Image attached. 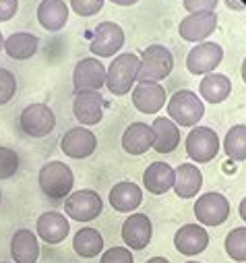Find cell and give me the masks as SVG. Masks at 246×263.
<instances>
[{
	"label": "cell",
	"instance_id": "8992f818",
	"mask_svg": "<svg viewBox=\"0 0 246 263\" xmlns=\"http://www.w3.org/2000/svg\"><path fill=\"white\" fill-rule=\"evenodd\" d=\"M19 124H21L25 135H29L33 139H42L54 130L56 116H54L52 108L46 104H29L23 108Z\"/></svg>",
	"mask_w": 246,
	"mask_h": 263
},
{
	"label": "cell",
	"instance_id": "83f0119b",
	"mask_svg": "<svg viewBox=\"0 0 246 263\" xmlns=\"http://www.w3.org/2000/svg\"><path fill=\"white\" fill-rule=\"evenodd\" d=\"M73 249L79 257L91 259V257H97L101 253L104 238H101L99 230H95V228H81L73 238Z\"/></svg>",
	"mask_w": 246,
	"mask_h": 263
},
{
	"label": "cell",
	"instance_id": "7a4b0ae2",
	"mask_svg": "<svg viewBox=\"0 0 246 263\" xmlns=\"http://www.w3.org/2000/svg\"><path fill=\"white\" fill-rule=\"evenodd\" d=\"M37 182L44 195H48L50 199H67L73 191L75 176H73V170L65 162L52 160L42 166Z\"/></svg>",
	"mask_w": 246,
	"mask_h": 263
},
{
	"label": "cell",
	"instance_id": "4fadbf2b",
	"mask_svg": "<svg viewBox=\"0 0 246 263\" xmlns=\"http://www.w3.org/2000/svg\"><path fill=\"white\" fill-rule=\"evenodd\" d=\"M217 29V13H191L187 19H182L178 25V33L187 42H203Z\"/></svg>",
	"mask_w": 246,
	"mask_h": 263
},
{
	"label": "cell",
	"instance_id": "2e32d148",
	"mask_svg": "<svg viewBox=\"0 0 246 263\" xmlns=\"http://www.w3.org/2000/svg\"><path fill=\"white\" fill-rule=\"evenodd\" d=\"M207 245H209V234L199 224H184L174 236L176 251L182 255H189V257L203 253L207 249Z\"/></svg>",
	"mask_w": 246,
	"mask_h": 263
},
{
	"label": "cell",
	"instance_id": "8fae6325",
	"mask_svg": "<svg viewBox=\"0 0 246 263\" xmlns=\"http://www.w3.org/2000/svg\"><path fill=\"white\" fill-rule=\"evenodd\" d=\"M97 147V137L85 126H73L60 139V149H63L69 158L83 160L89 158Z\"/></svg>",
	"mask_w": 246,
	"mask_h": 263
},
{
	"label": "cell",
	"instance_id": "d590c367",
	"mask_svg": "<svg viewBox=\"0 0 246 263\" xmlns=\"http://www.w3.org/2000/svg\"><path fill=\"white\" fill-rule=\"evenodd\" d=\"M19 11V0H0V23L11 21Z\"/></svg>",
	"mask_w": 246,
	"mask_h": 263
},
{
	"label": "cell",
	"instance_id": "60d3db41",
	"mask_svg": "<svg viewBox=\"0 0 246 263\" xmlns=\"http://www.w3.org/2000/svg\"><path fill=\"white\" fill-rule=\"evenodd\" d=\"M242 79H244V83H246V58H244V62H242Z\"/></svg>",
	"mask_w": 246,
	"mask_h": 263
},
{
	"label": "cell",
	"instance_id": "f35d334b",
	"mask_svg": "<svg viewBox=\"0 0 246 263\" xmlns=\"http://www.w3.org/2000/svg\"><path fill=\"white\" fill-rule=\"evenodd\" d=\"M240 218L246 222V197L242 199V203H240Z\"/></svg>",
	"mask_w": 246,
	"mask_h": 263
},
{
	"label": "cell",
	"instance_id": "ab89813d",
	"mask_svg": "<svg viewBox=\"0 0 246 263\" xmlns=\"http://www.w3.org/2000/svg\"><path fill=\"white\" fill-rule=\"evenodd\" d=\"M145 263H170V259H166V257H151V259L145 261Z\"/></svg>",
	"mask_w": 246,
	"mask_h": 263
},
{
	"label": "cell",
	"instance_id": "74e56055",
	"mask_svg": "<svg viewBox=\"0 0 246 263\" xmlns=\"http://www.w3.org/2000/svg\"><path fill=\"white\" fill-rule=\"evenodd\" d=\"M114 5H120V7H133L135 3H139V0H112Z\"/></svg>",
	"mask_w": 246,
	"mask_h": 263
},
{
	"label": "cell",
	"instance_id": "9c48e42d",
	"mask_svg": "<svg viewBox=\"0 0 246 263\" xmlns=\"http://www.w3.org/2000/svg\"><path fill=\"white\" fill-rule=\"evenodd\" d=\"M122 46H125V31H122V27L114 21H104L95 27L89 50L99 58H108V56H114Z\"/></svg>",
	"mask_w": 246,
	"mask_h": 263
},
{
	"label": "cell",
	"instance_id": "4316f807",
	"mask_svg": "<svg viewBox=\"0 0 246 263\" xmlns=\"http://www.w3.org/2000/svg\"><path fill=\"white\" fill-rule=\"evenodd\" d=\"M37 46H39V40L33 33H25V31L13 33L5 40V52L15 60L31 58L37 52Z\"/></svg>",
	"mask_w": 246,
	"mask_h": 263
},
{
	"label": "cell",
	"instance_id": "9a60e30c",
	"mask_svg": "<svg viewBox=\"0 0 246 263\" xmlns=\"http://www.w3.org/2000/svg\"><path fill=\"white\" fill-rule=\"evenodd\" d=\"M75 118L81 122V126L97 124L104 116V98L99 91H77L73 102Z\"/></svg>",
	"mask_w": 246,
	"mask_h": 263
},
{
	"label": "cell",
	"instance_id": "ffe728a7",
	"mask_svg": "<svg viewBox=\"0 0 246 263\" xmlns=\"http://www.w3.org/2000/svg\"><path fill=\"white\" fill-rule=\"evenodd\" d=\"M166 104V89L159 83H139L133 89V106L143 114H155Z\"/></svg>",
	"mask_w": 246,
	"mask_h": 263
},
{
	"label": "cell",
	"instance_id": "5bb4252c",
	"mask_svg": "<svg viewBox=\"0 0 246 263\" xmlns=\"http://www.w3.org/2000/svg\"><path fill=\"white\" fill-rule=\"evenodd\" d=\"M151 234H153V226L145 214H133L122 224V240L133 251L145 249L151 242Z\"/></svg>",
	"mask_w": 246,
	"mask_h": 263
},
{
	"label": "cell",
	"instance_id": "ac0fdd59",
	"mask_svg": "<svg viewBox=\"0 0 246 263\" xmlns=\"http://www.w3.org/2000/svg\"><path fill=\"white\" fill-rule=\"evenodd\" d=\"M153 141H155L153 128L145 122H133L122 133V149L131 156H143L153 147Z\"/></svg>",
	"mask_w": 246,
	"mask_h": 263
},
{
	"label": "cell",
	"instance_id": "cb8c5ba5",
	"mask_svg": "<svg viewBox=\"0 0 246 263\" xmlns=\"http://www.w3.org/2000/svg\"><path fill=\"white\" fill-rule=\"evenodd\" d=\"M37 21L48 31H60L69 21V9L65 0H42L37 7Z\"/></svg>",
	"mask_w": 246,
	"mask_h": 263
},
{
	"label": "cell",
	"instance_id": "52a82bcc",
	"mask_svg": "<svg viewBox=\"0 0 246 263\" xmlns=\"http://www.w3.org/2000/svg\"><path fill=\"white\" fill-rule=\"evenodd\" d=\"M219 152V137L209 126H195L187 137V154L199 164L211 162Z\"/></svg>",
	"mask_w": 246,
	"mask_h": 263
},
{
	"label": "cell",
	"instance_id": "603a6c76",
	"mask_svg": "<svg viewBox=\"0 0 246 263\" xmlns=\"http://www.w3.org/2000/svg\"><path fill=\"white\" fill-rule=\"evenodd\" d=\"M174 172H176V178L172 189L176 191L180 199H191L203 186V174L195 164H180Z\"/></svg>",
	"mask_w": 246,
	"mask_h": 263
},
{
	"label": "cell",
	"instance_id": "d4e9b609",
	"mask_svg": "<svg viewBox=\"0 0 246 263\" xmlns=\"http://www.w3.org/2000/svg\"><path fill=\"white\" fill-rule=\"evenodd\" d=\"M153 135H155V141H153V149L157 154H172L178 143H180V130L176 126V122H172L170 118H155L153 124Z\"/></svg>",
	"mask_w": 246,
	"mask_h": 263
},
{
	"label": "cell",
	"instance_id": "44dd1931",
	"mask_svg": "<svg viewBox=\"0 0 246 263\" xmlns=\"http://www.w3.org/2000/svg\"><path fill=\"white\" fill-rule=\"evenodd\" d=\"M11 257L15 263H37L39 257L37 236L27 228L17 230L11 238Z\"/></svg>",
	"mask_w": 246,
	"mask_h": 263
},
{
	"label": "cell",
	"instance_id": "1f68e13d",
	"mask_svg": "<svg viewBox=\"0 0 246 263\" xmlns=\"http://www.w3.org/2000/svg\"><path fill=\"white\" fill-rule=\"evenodd\" d=\"M17 91V79L9 69L0 67V106H5L13 100Z\"/></svg>",
	"mask_w": 246,
	"mask_h": 263
},
{
	"label": "cell",
	"instance_id": "b9f144b4",
	"mask_svg": "<svg viewBox=\"0 0 246 263\" xmlns=\"http://www.w3.org/2000/svg\"><path fill=\"white\" fill-rule=\"evenodd\" d=\"M0 50H5V37H3V33H0Z\"/></svg>",
	"mask_w": 246,
	"mask_h": 263
},
{
	"label": "cell",
	"instance_id": "ee69618b",
	"mask_svg": "<svg viewBox=\"0 0 246 263\" xmlns=\"http://www.w3.org/2000/svg\"><path fill=\"white\" fill-rule=\"evenodd\" d=\"M0 199H3V193H0Z\"/></svg>",
	"mask_w": 246,
	"mask_h": 263
},
{
	"label": "cell",
	"instance_id": "6da1fadb",
	"mask_svg": "<svg viewBox=\"0 0 246 263\" xmlns=\"http://www.w3.org/2000/svg\"><path fill=\"white\" fill-rule=\"evenodd\" d=\"M139 75V56L133 52L118 54L106 69V85L114 96H127Z\"/></svg>",
	"mask_w": 246,
	"mask_h": 263
},
{
	"label": "cell",
	"instance_id": "30bf717a",
	"mask_svg": "<svg viewBox=\"0 0 246 263\" xmlns=\"http://www.w3.org/2000/svg\"><path fill=\"white\" fill-rule=\"evenodd\" d=\"M195 216L205 226H221L230 216V201L221 193H205L195 203Z\"/></svg>",
	"mask_w": 246,
	"mask_h": 263
},
{
	"label": "cell",
	"instance_id": "277c9868",
	"mask_svg": "<svg viewBox=\"0 0 246 263\" xmlns=\"http://www.w3.org/2000/svg\"><path fill=\"white\" fill-rule=\"evenodd\" d=\"M205 114V104L191 89L176 91L168 102V116L180 126H195Z\"/></svg>",
	"mask_w": 246,
	"mask_h": 263
},
{
	"label": "cell",
	"instance_id": "e575fe53",
	"mask_svg": "<svg viewBox=\"0 0 246 263\" xmlns=\"http://www.w3.org/2000/svg\"><path fill=\"white\" fill-rule=\"evenodd\" d=\"M182 5L189 13H209L215 11L217 0H182Z\"/></svg>",
	"mask_w": 246,
	"mask_h": 263
},
{
	"label": "cell",
	"instance_id": "ba28073f",
	"mask_svg": "<svg viewBox=\"0 0 246 263\" xmlns=\"http://www.w3.org/2000/svg\"><path fill=\"white\" fill-rule=\"evenodd\" d=\"M223 60V48L215 42H201L187 56V69L193 75H209Z\"/></svg>",
	"mask_w": 246,
	"mask_h": 263
},
{
	"label": "cell",
	"instance_id": "7402d4cb",
	"mask_svg": "<svg viewBox=\"0 0 246 263\" xmlns=\"http://www.w3.org/2000/svg\"><path fill=\"white\" fill-rule=\"evenodd\" d=\"M176 172L168 162H153L143 174V184L153 195H163L174 186Z\"/></svg>",
	"mask_w": 246,
	"mask_h": 263
},
{
	"label": "cell",
	"instance_id": "8d00e7d4",
	"mask_svg": "<svg viewBox=\"0 0 246 263\" xmlns=\"http://www.w3.org/2000/svg\"><path fill=\"white\" fill-rule=\"evenodd\" d=\"M225 5H228L230 9H236V11H242V9H244V5L238 3V0H225Z\"/></svg>",
	"mask_w": 246,
	"mask_h": 263
},
{
	"label": "cell",
	"instance_id": "d6986e66",
	"mask_svg": "<svg viewBox=\"0 0 246 263\" xmlns=\"http://www.w3.org/2000/svg\"><path fill=\"white\" fill-rule=\"evenodd\" d=\"M143 203V191L135 182H118L110 191V205L120 214H131Z\"/></svg>",
	"mask_w": 246,
	"mask_h": 263
},
{
	"label": "cell",
	"instance_id": "7bdbcfd3",
	"mask_svg": "<svg viewBox=\"0 0 246 263\" xmlns=\"http://www.w3.org/2000/svg\"><path fill=\"white\" fill-rule=\"evenodd\" d=\"M187 263H199V261H187Z\"/></svg>",
	"mask_w": 246,
	"mask_h": 263
},
{
	"label": "cell",
	"instance_id": "4dcf8cb0",
	"mask_svg": "<svg viewBox=\"0 0 246 263\" xmlns=\"http://www.w3.org/2000/svg\"><path fill=\"white\" fill-rule=\"evenodd\" d=\"M17 170H19V156L13 149L0 145V180L15 176Z\"/></svg>",
	"mask_w": 246,
	"mask_h": 263
},
{
	"label": "cell",
	"instance_id": "e0dca14e",
	"mask_svg": "<svg viewBox=\"0 0 246 263\" xmlns=\"http://www.w3.org/2000/svg\"><path fill=\"white\" fill-rule=\"evenodd\" d=\"M35 230H37V236L48 242V245H58L63 242L69 232H71V224L67 220V216L58 214V212H46L37 218L35 222Z\"/></svg>",
	"mask_w": 246,
	"mask_h": 263
},
{
	"label": "cell",
	"instance_id": "484cf974",
	"mask_svg": "<svg viewBox=\"0 0 246 263\" xmlns=\"http://www.w3.org/2000/svg\"><path fill=\"white\" fill-rule=\"evenodd\" d=\"M199 93L209 104H221L232 93V81L221 73H209L199 85Z\"/></svg>",
	"mask_w": 246,
	"mask_h": 263
},
{
	"label": "cell",
	"instance_id": "3957f363",
	"mask_svg": "<svg viewBox=\"0 0 246 263\" xmlns=\"http://www.w3.org/2000/svg\"><path fill=\"white\" fill-rule=\"evenodd\" d=\"M172 69H174L172 52L161 44H153L139 58L137 81L139 83H157V81L166 79L172 73Z\"/></svg>",
	"mask_w": 246,
	"mask_h": 263
},
{
	"label": "cell",
	"instance_id": "7c38bea8",
	"mask_svg": "<svg viewBox=\"0 0 246 263\" xmlns=\"http://www.w3.org/2000/svg\"><path fill=\"white\" fill-rule=\"evenodd\" d=\"M73 85L77 91H97L106 85V67L97 58H83L73 71Z\"/></svg>",
	"mask_w": 246,
	"mask_h": 263
},
{
	"label": "cell",
	"instance_id": "836d02e7",
	"mask_svg": "<svg viewBox=\"0 0 246 263\" xmlns=\"http://www.w3.org/2000/svg\"><path fill=\"white\" fill-rule=\"evenodd\" d=\"M71 9L81 17H93L104 9V0H71Z\"/></svg>",
	"mask_w": 246,
	"mask_h": 263
},
{
	"label": "cell",
	"instance_id": "d6a6232c",
	"mask_svg": "<svg viewBox=\"0 0 246 263\" xmlns=\"http://www.w3.org/2000/svg\"><path fill=\"white\" fill-rule=\"evenodd\" d=\"M99 263H135V257L127 247H112L101 255Z\"/></svg>",
	"mask_w": 246,
	"mask_h": 263
},
{
	"label": "cell",
	"instance_id": "f1b7e54d",
	"mask_svg": "<svg viewBox=\"0 0 246 263\" xmlns=\"http://www.w3.org/2000/svg\"><path fill=\"white\" fill-rule=\"evenodd\" d=\"M223 152L234 162L246 160V126L244 124H236L228 130V135L223 139Z\"/></svg>",
	"mask_w": 246,
	"mask_h": 263
},
{
	"label": "cell",
	"instance_id": "f546056e",
	"mask_svg": "<svg viewBox=\"0 0 246 263\" xmlns=\"http://www.w3.org/2000/svg\"><path fill=\"white\" fill-rule=\"evenodd\" d=\"M225 253L234 261H246V226L230 230L225 236Z\"/></svg>",
	"mask_w": 246,
	"mask_h": 263
},
{
	"label": "cell",
	"instance_id": "5b68a950",
	"mask_svg": "<svg viewBox=\"0 0 246 263\" xmlns=\"http://www.w3.org/2000/svg\"><path fill=\"white\" fill-rule=\"evenodd\" d=\"M101 210H104L101 197L91 189L75 191L65 201V212L75 222H91L101 214Z\"/></svg>",
	"mask_w": 246,
	"mask_h": 263
}]
</instances>
